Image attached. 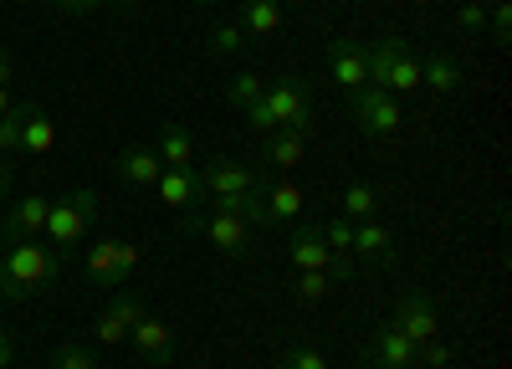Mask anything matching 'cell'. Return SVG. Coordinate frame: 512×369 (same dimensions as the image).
I'll use <instances>...</instances> for the list:
<instances>
[{
  "mask_svg": "<svg viewBox=\"0 0 512 369\" xmlns=\"http://www.w3.org/2000/svg\"><path fill=\"white\" fill-rule=\"evenodd\" d=\"M62 272H67V252H57L52 241H41V236L0 241V298L26 303L36 293H47Z\"/></svg>",
  "mask_w": 512,
  "mask_h": 369,
  "instance_id": "1",
  "label": "cell"
},
{
  "mask_svg": "<svg viewBox=\"0 0 512 369\" xmlns=\"http://www.w3.org/2000/svg\"><path fill=\"white\" fill-rule=\"evenodd\" d=\"M262 175L251 164H236V159H210V170L200 175V195L216 205L226 216H241L251 226H267V211H262Z\"/></svg>",
  "mask_w": 512,
  "mask_h": 369,
  "instance_id": "2",
  "label": "cell"
},
{
  "mask_svg": "<svg viewBox=\"0 0 512 369\" xmlns=\"http://www.w3.org/2000/svg\"><path fill=\"white\" fill-rule=\"evenodd\" d=\"M246 123L256 134H272V129H292V134H313L318 123V108H313V93L303 77H277L267 82V93L246 108Z\"/></svg>",
  "mask_w": 512,
  "mask_h": 369,
  "instance_id": "3",
  "label": "cell"
},
{
  "mask_svg": "<svg viewBox=\"0 0 512 369\" xmlns=\"http://www.w3.org/2000/svg\"><path fill=\"white\" fill-rule=\"evenodd\" d=\"M369 88H384L395 98L420 93V57L405 36H384L369 47Z\"/></svg>",
  "mask_w": 512,
  "mask_h": 369,
  "instance_id": "4",
  "label": "cell"
},
{
  "mask_svg": "<svg viewBox=\"0 0 512 369\" xmlns=\"http://www.w3.org/2000/svg\"><path fill=\"white\" fill-rule=\"evenodd\" d=\"M98 221V190L93 185H72V190H62V195H52V216H47V236L57 252H67L72 257V246L88 236V226Z\"/></svg>",
  "mask_w": 512,
  "mask_h": 369,
  "instance_id": "5",
  "label": "cell"
},
{
  "mask_svg": "<svg viewBox=\"0 0 512 369\" xmlns=\"http://www.w3.org/2000/svg\"><path fill=\"white\" fill-rule=\"evenodd\" d=\"M251 221H241V216H226V211H216V216H200L195 205L180 216V236H205L210 246H216L221 257H231V262H246L251 257Z\"/></svg>",
  "mask_w": 512,
  "mask_h": 369,
  "instance_id": "6",
  "label": "cell"
},
{
  "mask_svg": "<svg viewBox=\"0 0 512 369\" xmlns=\"http://www.w3.org/2000/svg\"><path fill=\"white\" fill-rule=\"evenodd\" d=\"M349 118L369 139H395L400 123H405V108H400L395 93H384V88H359V93H349Z\"/></svg>",
  "mask_w": 512,
  "mask_h": 369,
  "instance_id": "7",
  "label": "cell"
},
{
  "mask_svg": "<svg viewBox=\"0 0 512 369\" xmlns=\"http://www.w3.org/2000/svg\"><path fill=\"white\" fill-rule=\"evenodd\" d=\"M395 328H400V334H405L415 349L436 344V339H441V313H436V298H431V293H420V287L400 293V303H395Z\"/></svg>",
  "mask_w": 512,
  "mask_h": 369,
  "instance_id": "8",
  "label": "cell"
},
{
  "mask_svg": "<svg viewBox=\"0 0 512 369\" xmlns=\"http://www.w3.org/2000/svg\"><path fill=\"white\" fill-rule=\"evenodd\" d=\"M134 267H139V246L134 241H93L88 246V277L98 287H118Z\"/></svg>",
  "mask_w": 512,
  "mask_h": 369,
  "instance_id": "9",
  "label": "cell"
},
{
  "mask_svg": "<svg viewBox=\"0 0 512 369\" xmlns=\"http://www.w3.org/2000/svg\"><path fill=\"white\" fill-rule=\"evenodd\" d=\"M328 72H333V82L344 93L369 88V47H359L354 36H338L333 47H328Z\"/></svg>",
  "mask_w": 512,
  "mask_h": 369,
  "instance_id": "10",
  "label": "cell"
},
{
  "mask_svg": "<svg viewBox=\"0 0 512 369\" xmlns=\"http://www.w3.org/2000/svg\"><path fill=\"white\" fill-rule=\"evenodd\" d=\"M364 359H369V364H379V369H420V349L400 334L395 323L374 328V339H369Z\"/></svg>",
  "mask_w": 512,
  "mask_h": 369,
  "instance_id": "11",
  "label": "cell"
},
{
  "mask_svg": "<svg viewBox=\"0 0 512 369\" xmlns=\"http://www.w3.org/2000/svg\"><path fill=\"white\" fill-rule=\"evenodd\" d=\"M144 318V303L134 298V293H118L113 303H108V313L93 323V339L103 344V349H118V344H128V328H134Z\"/></svg>",
  "mask_w": 512,
  "mask_h": 369,
  "instance_id": "12",
  "label": "cell"
},
{
  "mask_svg": "<svg viewBox=\"0 0 512 369\" xmlns=\"http://www.w3.org/2000/svg\"><path fill=\"white\" fill-rule=\"evenodd\" d=\"M47 216H52V195L47 190H31L26 200L11 205V216L0 221V241H11V236H41V231H47Z\"/></svg>",
  "mask_w": 512,
  "mask_h": 369,
  "instance_id": "13",
  "label": "cell"
},
{
  "mask_svg": "<svg viewBox=\"0 0 512 369\" xmlns=\"http://www.w3.org/2000/svg\"><path fill=\"white\" fill-rule=\"evenodd\" d=\"M113 170H118V180H123V185L149 190V185L164 175V159H159V149H154V144H128V149H118Z\"/></svg>",
  "mask_w": 512,
  "mask_h": 369,
  "instance_id": "14",
  "label": "cell"
},
{
  "mask_svg": "<svg viewBox=\"0 0 512 369\" xmlns=\"http://www.w3.org/2000/svg\"><path fill=\"white\" fill-rule=\"evenodd\" d=\"M128 344H134L139 359H149V364H169V359H175V334H169V323L154 318V313H144L134 328H128Z\"/></svg>",
  "mask_w": 512,
  "mask_h": 369,
  "instance_id": "15",
  "label": "cell"
},
{
  "mask_svg": "<svg viewBox=\"0 0 512 369\" xmlns=\"http://www.w3.org/2000/svg\"><path fill=\"white\" fill-rule=\"evenodd\" d=\"M354 262L390 267L395 262V236L384 231L379 221H354Z\"/></svg>",
  "mask_w": 512,
  "mask_h": 369,
  "instance_id": "16",
  "label": "cell"
},
{
  "mask_svg": "<svg viewBox=\"0 0 512 369\" xmlns=\"http://www.w3.org/2000/svg\"><path fill=\"white\" fill-rule=\"evenodd\" d=\"M57 149V123L41 103H26L21 113V154H52Z\"/></svg>",
  "mask_w": 512,
  "mask_h": 369,
  "instance_id": "17",
  "label": "cell"
},
{
  "mask_svg": "<svg viewBox=\"0 0 512 369\" xmlns=\"http://www.w3.org/2000/svg\"><path fill=\"white\" fill-rule=\"evenodd\" d=\"M420 88H431L436 98H456L466 88V72L456 57H420Z\"/></svg>",
  "mask_w": 512,
  "mask_h": 369,
  "instance_id": "18",
  "label": "cell"
},
{
  "mask_svg": "<svg viewBox=\"0 0 512 369\" xmlns=\"http://www.w3.org/2000/svg\"><path fill=\"white\" fill-rule=\"evenodd\" d=\"M292 267L297 272H328V262H333V252L323 246V236H318V226H292Z\"/></svg>",
  "mask_w": 512,
  "mask_h": 369,
  "instance_id": "19",
  "label": "cell"
},
{
  "mask_svg": "<svg viewBox=\"0 0 512 369\" xmlns=\"http://www.w3.org/2000/svg\"><path fill=\"white\" fill-rule=\"evenodd\" d=\"M303 154H308V139L292 134V129H272L267 144H262V164H267V170H297Z\"/></svg>",
  "mask_w": 512,
  "mask_h": 369,
  "instance_id": "20",
  "label": "cell"
},
{
  "mask_svg": "<svg viewBox=\"0 0 512 369\" xmlns=\"http://www.w3.org/2000/svg\"><path fill=\"white\" fill-rule=\"evenodd\" d=\"M262 211H267V226H287L303 216V190H297L292 180H277L262 190Z\"/></svg>",
  "mask_w": 512,
  "mask_h": 369,
  "instance_id": "21",
  "label": "cell"
},
{
  "mask_svg": "<svg viewBox=\"0 0 512 369\" xmlns=\"http://www.w3.org/2000/svg\"><path fill=\"white\" fill-rule=\"evenodd\" d=\"M154 190H159L164 205H175V211H190V205L200 200V175H195V170H164V175L154 180Z\"/></svg>",
  "mask_w": 512,
  "mask_h": 369,
  "instance_id": "22",
  "label": "cell"
},
{
  "mask_svg": "<svg viewBox=\"0 0 512 369\" xmlns=\"http://www.w3.org/2000/svg\"><path fill=\"white\" fill-rule=\"evenodd\" d=\"M154 149L164 159V170H195V139L185 129H164Z\"/></svg>",
  "mask_w": 512,
  "mask_h": 369,
  "instance_id": "23",
  "label": "cell"
},
{
  "mask_svg": "<svg viewBox=\"0 0 512 369\" xmlns=\"http://www.w3.org/2000/svg\"><path fill=\"white\" fill-rule=\"evenodd\" d=\"M374 211H379V185L354 180V185L344 190V216H349V221H374Z\"/></svg>",
  "mask_w": 512,
  "mask_h": 369,
  "instance_id": "24",
  "label": "cell"
},
{
  "mask_svg": "<svg viewBox=\"0 0 512 369\" xmlns=\"http://www.w3.org/2000/svg\"><path fill=\"white\" fill-rule=\"evenodd\" d=\"M282 26L277 0H246V36H272Z\"/></svg>",
  "mask_w": 512,
  "mask_h": 369,
  "instance_id": "25",
  "label": "cell"
},
{
  "mask_svg": "<svg viewBox=\"0 0 512 369\" xmlns=\"http://www.w3.org/2000/svg\"><path fill=\"white\" fill-rule=\"evenodd\" d=\"M318 236H323V246H328L333 257H349V252H354V221H349V216L323 221V226H318Z\"/></svg>",
  "mask_w": 512,
  "mask_h": 369,
  "instance_id": "26",
  "label": "cell"
},
{
  "mask_svg": "<svg viewBox=\"0 0 512 369\" xmlns=\"http://www.w3.org/2000/svg\"><path fill=\"white\" fill-rule=\"evenodd\" d=\"M262 93H267V82L256 77V72H236V77L226 82V98H231V103H236L241 113H246V108H251L256 98H262Z\"/></svg>",
  "mask_w": 512,
  "mask_h": 369,
  "instance_id": "27",
  "label": "cell"
},
{
  "mask_svg": "<svg viewBox=\"0 0 512 369\" xmlns=\"http://www.w3.org/2000/svg\"><path fill=\"white\" fill-rule=\"evenodd\" d=\"M52 369H98V354L82 344H57L52 349Z\"/></svg>",
  "mask_w": 512,
  "mask_h": 369,
  "instance_id": "28",
  "label": "cell"
},
{
  "mask_svg": "<svg viewBox=\"0 0 512 369\" xmlns=\"http://www.w3.org/2000/svg\"><path fill=\"white\" fill-rule=\"evenodd\" d=\"M21 113L26 103H11V113L0 118V154H21Z\"/></svg>",
  "mask_w": 512,
  "mask_h": 369,
  "instance_id": "29",
  "label": "cell"
},
{
  "mask_svg": "<svg viewBox=\"0 0 512 369\" xmlns=\"http://www.w3.org/2000/svg\"><path fill=\"white\" fill-rule=\"evenodd\" d=\"M487 31H492L497 47L512 41V6H507V0H492V6H487Z\"/></svg>",
  "mask_w": 512,
  "mask_h": 369,
  "instance_id": "30",
  "label": "cell"
},
{
  "mask_svg": "<svg viewBox=\"0 0 512 369\" xmlns=\"http://www.w3.org/2000/svg\"><path fill=\"white\" fill-rule=\"evenodd\" d=\"M241 47H246V26H216V31H210V52L236 57Z\"/></svg>",
  "mask_w": 512,
  "mask_h": 369,
  "instance_id": "31",
  "label": "cell"
},
{
  "mask_svg": "<svg viewBox=\"0 0 512 369\" xmlns=\"http://www.w3.org/2000/svg\"><path fill=\"white\" fill-rule=\"evenodd\" d=\"M328 287H333L328 272H297V298H303V303H323Z\"/></svg>",
  "mask_w": 512,
  "mask_h": 369,
  "instance_id": "32",
  "label": "cell"
},
{
  "mask_svg": "<svg viewBox=\"0 0 512 369\" xmlns=\"http://www.w3.org/2000/svg\"><path fill=\"white\" fill-rule=\"evenodd\" d=\"M277 369H328V364H323V354H318L313 344H297V349H287V354L277 359Z\"/></svg>",
  "mask_w": 512,
  "mask_h": 369,
  "instance_id": "33",
  "label": "cell"
},
{
  "mask_svg": "<svg viewBox=\"0 0 512 369\" xmlns=\"http://www.w3.org/2000/svg\"><path fill=\"white\" fill-rule=\"evenodd\" d=\"M461 36H482L487 31V6H472V0H466V6L456 11V21H451Z\"/></svg>",
  "mask_w": 512,
  "mask_h": 369,
  "instance_id": "34",
  "label": "cell"
},
{
  "mask_svg": "<svg viewBox=\"0 0 512 369\" xmlns=\"http://www.w3.org/2000/svg\"><path fill=\"white\" fill-rule=\"evenodd\" d=\"M420 364H431V369H451V349L436 339V344H425L420 349Z\"/></svg>",
  "mask_w": 512,
  "mask_h": 369,
  "instance_id": "35",
  "label": "cell"
},
{
  "mask_svg": "<svg viewBox=\"0 0 512 369\" xmlns=\"http://www.w3.org/2000/svg\"><path fill=\"white\" fill-rule=\"evenodd\" d=\"M52 6H57L62 16H98L103 0H52Z\"/></svg>",
  "mask_w": 512,
  "mask_h": 369,
  "instance_id": "36",
  "label": "cell"
},
{
  "mask_svg": "<svg viewBox=\"0 0 512 369\" xmlns=\"http://www.w3.org/2000/svg\"><path fill=\"white\" fill-rule=\"evenodd\" d=\"M11 82H16V57H11V52H0V88L11 93Z\"/></svg>",
  "mask_w": 512,
  "mask_h": 369,
  "instance_id": "37",
  "label": "cell"
},
{
  "mask_svg": "<svg viewBox=\"0 0 512 369\" xmlns=\"http://www.w3.org/2000/svg\"><path fill=\"white\" fill-rule=\"evenodd\" d=\"M11 359H16V339L6 334V328H0V369H6Z\"/></svg>",
  "mask_w": 512,
  "mask_h": 369,
  "instance_id": "38",
  "label": "cell"
},
{
  "mask_svg": "<svg viewBox=\"0 0 512 369\" xmlns=\"http://www.w3.org/2000/svg\"><path fill=\"white\" fill-rule=\"evenodd\" d=\"M6 195H11V164L0 159V200H6Z\"/></svg>",
  "mask_w": 512,
  "mask_h": 369,
  "instance_id": "39",
  "label": "cell"
},
{
  "mask_svg": "<svg viewBox=\"0 0 512 369\" xmlns=\"http://www.w3.org/2000/svg\"><path fill=\"white\" fill-rule=\"evenodd\" d=\"M6 113H11V93H6V88H0V118H6Z\"/></svg>",
  "mask_w": 512,
  "mask_h": 369,
  "instance_id": "40",
  "label": "cell"
},
{
  "mask_svg": "<svg viewBox=\"0 0 512 369\" xmlns=\"http://www.w3.org/2000/svg\"><path fill=\"white\" fill-rule=\"evenodd\" d=\"M108 6H123L128 11V6H139V0H108Z\"/></svg>",
  "mask_w": 512,
  "mask_h": 369,
  "instance_id": "41",
  "label": "cell"
},
{
  "mask_svg": "<svg viewBox=\"0 0 512 369\" xmlns=\"http://www.w3.org/2000/svg\"><path fill=\"white\" fill-rule=\"evenodd\" d=\"M195 6H216V0H195Z\"/></svg>",
  "mask_w": 512,
  "mask_h": 369,
  "instance_id": "42",
  "label": "cell"
},
{
  "mask_svg": "<svg viewBox=\"0 0 512 369\" xmlns=\"http://www.w3.org/2000/svg\"><path fill=\"white\" fill-rule=\"evenodd\" d=\"M472 6H492V0H472Z\"/></svg>",
  "mask_w": 512,
  "mask_h": 369,
  "instance_id": "43",
  "label": "cell"
},
{
  "mask_svg": "<svg viewBox=\"0 0 512 369\" xmlns=\"http://www.w3.org/2000/svg\"><path fill=\"white\" fill-rule=\"evenodd\" d=\"M0 308H6V298H0Z\"/></svg>",
  "mask_w": 512,
  "mask_h": 369,
  "instance_id": "44",
  "label": "cell"
}]
</instances>
